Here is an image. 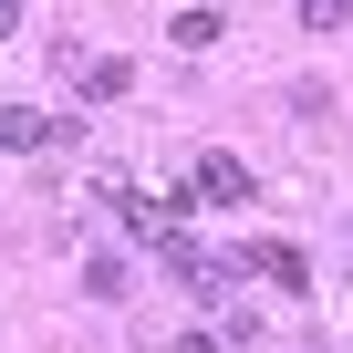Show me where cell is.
<instances>
[{"instance_id":"9c48e42d","label":"cell","mask_w":353,"mask_h":353,"mask_svg":"<svg viewBox=\"0 0 353 353\" xmlns=\"http://www.w3.org/2000/svg\"><path fill=\"white\" fill-rule=\"evenodd\" d=\"M166 353H229V343H219V332H176Z\"/></svg>"},{"instance_id":"7a4b0ae2","label":"cell","mask_w":353,"mask_h":353,"mask_svg":"<svg viewBox=\"0 0 353 353\" xmlns=\"http://www.w3.org/2000/svg\"><path fill=\"white\" fill-rule=\"evenodd\" d=\"M156 270H176V291L208 301V312L239 291V250H188V239H166V250H156Z\"/></svg>"},{"instance_id":"8fae6325","label":"cell","mask_w":353,"mask_h":353,"mask_svg":"<svg viewBox=\"0 0 353 353\" xmlns=\"http://www.w3.org/2000/svg\"><path fill=\"white\" fill-rule=\"evenodd\" d=\"M312 353H332V343H312Z\"/></svg>"},{"instance_id":"3957f363","label":"cell","mask_w":353,"mask_h":353,"mask_svg":"<svg viewBox=\"0 0 353 353\" xmlns=\"http://www.w3.org/2000/svg\"><path fill=\"white\" fill-rule=\"evenodd\" d=\"M239 198H260V176H250L229 145H208V156L188 166V208H239Z\"/></svg>"},{"instance_id":"6da1fadb","label":"cell","mask_w":353,"mask_h":353,"mask_svg":"<svg viewBox=\"0 0 353 353\" xmlns=\"http://www.w3.org/2000/svg\"><path fill=\"white\" fill-rule=\"evenodd\" d=\"M94 198L114 208V229L135 250H166V239H188V198H145L135 176H94Z\"/></svg>"},{"instance_id":"277c9868","label":"cell","mask_w":353,"mask_h":353,"mask_svg":"<svg viewBox=\"0 0 353 353\" xmlns=\"http://www.w3.org/2000/svg\"><path fill=\"white\" fill-rule=\"evenodd\" d=\"M239 270H250V281H270V291H312L301 239H250V250H239Z\"/></svg>"},{"instance_id":"5b68a950","label":"cell","mask_w":353,"mask_h":353,"mask_svg":"<svg viewBox=\"0 0 353 353\" xmlns=\"http://www.w3.org/2000/svg\"><path fill=\"white\" fill-rule=\"evenodd\" d=\"M73 94H83V104H125V94H135V63H125V52H83V63H73Z\"/></svg>"},{"instance_id":"52a82bcc","label":"cell","mask_w":353,"mask_h":353,"mask_svg":"<svg viewBox=\"0 0 353 353\" xmlns=\"http://www.w3.org/2000/svg\"><path fill=\"white\" fill-rule=\"evenodd\" d=\"M83 291H94V301H125V291H135V260H125V250H94V260H83Z\"/></svg>"},{"instance_id":"8992f818","label":"cell","mask_w":353,"mask_h":353,"mask_svg":"<svg viewBox=\"0 0 353 353\" xmlns=\"http://www.w3.org/2000/svg\"><path fill=\"white\" fill-rule=\"evenodd\" d=\"M166 42H176V52H219V42H229V21L208 11V0H188V11L166 21Z\"/></svg>"},{"instance_id":"7c38bea8","label":"cell","mask_w":353,"mask_h":353,"mask_svg":"<svg viewBox=\"0 0 353 353\" xmlns=\"http://www.w3.org/2000/svg\"><path fill=\"white\" fill-rule=\"evenodd\" d=\"M343 291H353V281H343Z\"/></svg>"},{"instance_id":"30bf717a","label":"cell","mask_w":353,"mask_h":353,"mask_svg":"<svg viewBox=\"0 0 353 353\" xmlns=\"http://www.w3.org/2000/svg\"><path fill=\"white\" fill-rule=\"evenodd\" d=\"M11 32H21V0H0V42H11Z\"/></svg>"},{"instance_id":"ba28073f","label":"cell","mask_w":353,"mask_h":353,"mask_svg":"<svg viewBox=\"0 0 353 353\" xmlns=\"http://www.w3.org/2000/svg\"><path fill=\"white\" fill-rule=\"evenodd\" d=\"M353 21V0H301V32H343Z\"/></svg>"}]
</instances>
